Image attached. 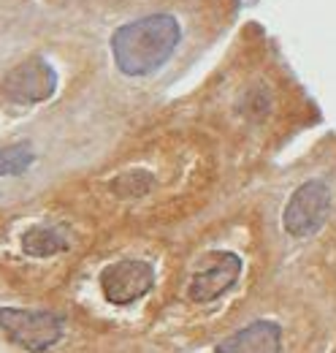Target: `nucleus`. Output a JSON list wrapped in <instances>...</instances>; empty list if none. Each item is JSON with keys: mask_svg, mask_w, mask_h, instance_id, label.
Masks as SVG:
<instances>
[{"mask_svg": "<svg viewBox=\"0 0 336 353\" xmlns=\"http://www.w3.org/2000/svg\"><path fill=\"white\" fill-rule=\"evenodd\" d=\"M179 41H182V22L174 14L158 11L117 28L109 46L114 65L125 77H149L174 57Z\"/></svg>", "mask_w": 336, "mask_h": 353, "instance_id": "1", "label": "nucleus"}, {"mask_svg": "<svg viewBox=\"0 0 336 353\" xmlns=\"http://www.w3.org/2000/svg\"><path fill=\"white\" fill-rule=\"evenodd\" d=\"M65 321L49 310H19L0 307V332L17 348L28 353H46L63 337Z\"/></svg>", "mask_w": 336, "mask_h": 353, "instance_id": "2", "label": "nucleus"}, {"mask_svg": "<svg viewBox=\"0 0 336 353\" xmlns=\"http://www.w3.org/2000/svg\"><path fill=\"white\" fill-rule=\"evenodd\" d=\"M334 207V196H331V185L326 179H306L295 188L282 210V228L288 236L293 239H306L315 236L331 215Z\"/></svg>", "mask_w": 336, "mask_h": 353, "instance_id": "3", "label": "nucleus"}, {"mask_svg": "<svg viewBox=\"0 0 336 353\" xmlns=\"http://www.w3.org/2000/svg\"><path fill=\"white\" fill-rule=\"evenodd\" d=\"M244 272V259L233 250H211L201 259L198 269L187 283V299L196 305H207L228 294Z\"/></svg>", "mask_w": 336, "mask_h": 353, "instance_id": "4", "label": "nucleus"}, {"mask_svg": "<svg viewBox=\"0 0 336 353\" xmlns=\"http://www.w3.org/2000/svg\"><path fill=\"white\" fill-rule=\"evenodd\" d=\"M155 288V266L141 259H123L101 272V291L112 305H133Z\"/></svg>", "mask_w": 336, "mask_h": 353, "instance_id": "5", "label": "nucleus"}, {"mask_svg": "<svg viewBox=\"0 0 336 353\" xmlns=\"http://www.w3.org/2000/svg\"><path fill=\"white\" fill-rule=\"evenodd\" d=\"M6 95L17 103H41L54 95L57 90V74L43 57H30L19 63L6 77Z\"/></svg>", "mask_w": 336, "mask_h": 353, "instance_id": "6", "label": "nucleus"}, {"mask_svg": "<svg viewBox=\"0 0 336 353\" xmlns=\"http://www.w3.org/2000/svg\"><path fill=\"white\" fill-rule=\"evenodd\" d=\"M214 353H282V326L277 321H252L225 337Z\"/></svg>", "mask_w": 336, "mask_h": 353, "instance_id": "7", "label": "nucleus"}, {"mask_svg": "<svg viewBox=\"0 0 336 353\" xmlns=\"http://www.w3.org/2000/svg\"><path fill=\"white\" fill-rule=\"evenodd\" d=\"M236 112L250 120V123H263L271 117L274 112V88L266 79H255L242 90L239 101H236Z\"/></svg>", "mask_w": 336, "mask_h": 353, "instance_id": "8", "label": "nucleus"}, {"mask_svg": "<svg viewBox=\"0 0 336 353\" xmlns=\"http://www.w3.org/2000/svg\"><path fill=\"white\" fill-rule=\"evenodd\" d=\"M22 250L30 259H49V256L65 253L68 250V239L54 225H30L22 234Z\"/></svg>", "mask_w": 336, "mask_h": 353, "instance_id": "9", "label": "nucleus"}, {"mask_svg": "<svg viewBox=\"0 0 336 353\" xmlns=\"http://www.w3.org/2000/svg\"><path fill=\"white\" fill-rule=\"evenodd\" d=\"M155 188V174L147 169H133L112 179V193L120 199H141Z\"/></svg>", "mask_w": 336, "mask_h": 353, "instance_id": "10", "label": "nucleus"}, {"mask_svg": "<svg viewBox=\"0 0 336 353\" xmlns=\"http://www.w3.org/2000/svg\"><path fill=\"white\" fill-rule=\"evenodd\" d=\"M36 155L28 144H11L0 150V176H19L33 166Z\"/></svg>", "mask_w": 336, "mask_h": 353, "instance_id": "11", "label": "nucleus"}]
</instances>
